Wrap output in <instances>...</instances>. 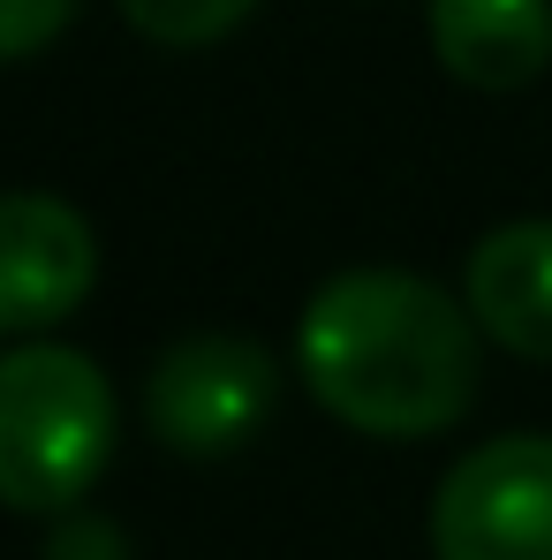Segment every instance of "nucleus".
Segmentation results:
<instances>
[{"mask_svg":"<svg viewBox=\"0 0 552 560\" xmlns=\"http://www.w3.org/2000/svg\"><path fill=\"white\" fill-rule=\"evenodd\" d=\"M152 46H220L258 0H114Z\"/></svg>","mask_w":552,"mask_h":560,"instance_id":"8","label":"nucleus"},{"mask_svg":"<svg viewBox=\"0 0 552 560\" xmlns=\"http://www.w3.org/2000/svg\"><path fill=\"white\" fill-rule=\"evenodd\" d=\"M280 364L250 334H189L144 378V417L175 455H235L266 432Z\"/></svg>","mask_w":552,"mask_h":560,"instance_id":"4","label":"nucleus"},{"mask_svg":"<svg viewBox=\"0 0 552 560\" xmlns=\"http://www.w3.org/2000/svg\"><path fill=\"white\" fill-rule=\"evenodd\" d=\"M439 560H552V440L500 432L469 447L432 492Z\"/></svg>","mask_w":552,"mask_h":560,"instance_id":"3","label":"nucleus"},{"mask_svg":"<svg viewBox=\"0 0 552 560\" xmlns=\"http://www.w3.org/2000/svg\"><path fill=\"white\" fill-rule=\"evenodd\" d=\"M46 560H129V538L106 515H61L46 538Z\"/></svg>","mask_w":552,"mask_h":560,"instance_id":"10","label":"nucleus"},{"mask_svg":"<svg viewBox=\"0 0 552 560\" xmlns=\"http://www.w3.org/2000/svg\"><path fill=\"white\" fill-rule=\"evenodd\" d=\"M77 0H0V61H31L69 31Z\"/></svg>","mask_w":552,"mask_h":560,"instance_id":"9","label":"nucleus"},{"mask_svg":"<svg viewBox=\"0 0 552 560\" xmlns=\"http://www.w3.org/2000/svg\"><path fill=\"white\" fill-rule=\"evenodd\" d=\"M461 303L484 341L522 364H552V220H507L477 235L461 266Z\"/></svg>","mask_w":552,"mask_h":560,"instance_id":"6","label":"nucleus"},{"mask_svg":"<svg viewBox=\"0 0 552 560\" xmlns=\"http://www.w3.org/2000/svg\"><path fill=\"white\" fill-rule=\"evenodd\" d=\"M98 288L92 220L54 189L0 197V334H54Z\"/></svg>","mask_w":552,"mask_h":560,"instance_id":"5","label":"nucleus"},{"mask_svg":"<svg viewBox=\"0 0 552 560\" xmlns=\"http://www.w3.org/2000/svg\"><path fill=\"white\" fill-rule=\"evenodd\" d=\"M432 54L469 92H522L552 69V0H432Z\"/></svg>","mask_w":552,"mask_h":560,"instance_id":"7","label":"nucleus"},{"mask_svg":"<svg viewBox=\"0 0 552 560\" xmlns=\"http://www.w3.org/2000/svg\"><path fill=\"white\" fill-rule=\"evenodd\" d=\"M114 386L84 349L23 341L0 357V508L77 515L114 463Z\"/></svg>","mask_w":552,"mask_h":560,"instance_id":"2","label":"nucleus"},{"mask_svg":"<svg viewBox=\"0 0 552 560\" xmlns=\"http://www.w3.org/2000/svg\"><path fill=\"white\" fill-rule=\"evenodd\" d=\"M295 372L326 417L364 440H439L477 409V318L439 280L356 266L295 326Z\"/></svg>","mask_w":552,"mask_h":560,"instance_id":"1","label":"nucleus"}]
</instances>
